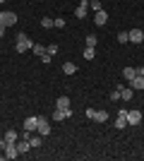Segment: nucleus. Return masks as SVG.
Returning <instances> with one entry per match:
<instances>
[{"label":"nucleus","mask_w":144,"mask_h":161,"mask_svg":"<svg viewBox=\"0 0 144 161\" xmlns=\"http://www.w3.org/2000/svg\"><path fill=\"white\" fill-rule=\"evenodd\" d=\"M75 17L77 19H87L89 17V0H79V5L75 10Z\"/></svg>","instance_id":"nucleus-3"},{"label":"nucleus","mask_w":144,"mask_h":161,"mask_svg":"<svg viewBox=\"0 0 144 161\" xmlns=\"http://www.w3.org/2000/svg\"><path fill=\"white\" fill-rule=\"evenodd\" d=\"M3 34H5V27H3V24H0V36H3Z\"/></svg>","instance_id":"nucleus-31"},{"label":"nucleus","mask_w":144,"mask_h":161,"mask_svg":"<svg viewBox=\"0 0 144 161\" xmlns=\"http://www.w3.org/2000/svg\"><path fill=\"white\" fill-rule=\"evenodd\" d=\"M84 58H87V60H94V58H96V48H89V46H87V48H84Z\"/></svg>","instance_id":"nucleus-21"},{"label":"nucleus","mask_w":144,"mask_h":161,"mask_svg":"<svg viewBox=\"0 0 144 161\" xmlns=\"http://www.w3.org/2000/svg\"><path fill=\"white\" fill-rule=\"evenodd\" d=\"M106 22H108V14H106V10H96V14H94V24L103 27Z\"/></svg>","instance_id":"nucleus-12"},{"label":"nucleus","mask_w":144,"mask_h":161,"mask_svg":"<svg viewBox=\"0 0 144 161\" xmlns=\"http://www.w3.org/2000/svg\"><path fill=\"white\" fill-rule=\"evenodd\" d=\"M5 140H7V142H17V140H19V132H14V130H7V132H5Z\"/></svg>","instance_id":"nucleus-22"},{"label":"nucleus","mask_w":144,"mask_h":161,"mask_svg":"<svg viewBox=\"0 0 144 161\" xmlns=\"http://www.w3.org/2000/svg\"><path fill=\"white\" fill-rule=\"evenodd\" d=\"M36 132L41 135V137H46V135H51V123H48V118H43V115H39V128H36Z\"/></svg>","instance_id":"nucleus-4"},{"label":"nucleus","mask_w":144,"mask_h":161,"mask_svg":"<svg viewBox=\"0 0 144 161\" xmlns=\"http://www.w3.org/2000/svg\"><path fill=\"white\" fill-rule=\"evenodd\" d=\"M31 46H34V41L29 39L27 34H17V41H14V51L17 53H27Z\"/></svg>","instance_id":"nucleus-1"},{"label":"nucleus","mask_w":144,"mask_h":161,"mask_svg":"<svg viewBox=\"0 0 144 161\" xmlns=\"http://www.w3.org/2000/svg\"><path fill=\"white\" fill-rule=\"evenodd\" d=\"M135 75H137V67H125V70H123V77H125V80H132Z\"/></svg>","instance_id":"nucleus-20"},{"label":"nucleus","mask_w":144,"mask_h":161,"mask_svg":"<svg viewBox=\"0 0 144 161\" xmlns=\"http://www.w3.org/2000/svg\"><path fill=\"white\" fill-rule=\"evenodd\" d=\"M118 43H130V36H127V31H118Z\"/></svg>","instance_id":"nucleus-23"},{"label":"nucleus","mask_w":144,"mask_h":161,"mask_svg":"<svg viewBox=\"0 0 144 161\" xmlns=\"http://www.w3.org/2000/svg\"><path fill=\"white\" fill-rule=\"evenodd\" d=\"M139 123H142V111H137V108L127 111V125H139Z\"/></svg>","instance_id":"nucleus-5"},{"label":"nucleus","mask_w":144,"mask_h":161,"mask_svg":"<svg viewBox=\"0 0 144 161\" xmlns=\"http://www.w3.org/2000/svg\"><path fill=\"white\" fill-rule=\"evenodd\" d=\"M55 106H58V108H72V103H70V99H67V96H58Z\"/></svg>","instance_id":"nucleus-15"},{"label":"nucleus","mask_w":144,"mask_h":161,"mask_svg":"<svg viewBox=\"0 0 144 161\" xmlns=\"http://www.w3.org/2000/svg\"><path fill=\"white\" fill-rule=\"evenodd\" d=\"M46 53H48V55H55V53H58V46H55V43H51V46H46Z\"/></svg>","instance_id":"nucleus-27"},{"label":"nucleus","mask_w":144,"mask_h":161,"mask_svg":"<svg viewBox=\"0 0 144 161\" xmlns=\"http://www.w3.org/2000/svg\"><path fill=\"white\" fill-rule=\"evenodd\" d=\"M108 99H110V101H118V99H120V89H115V92H110V96H108Z\"/></svg>","instance_id":"nucleus-29"},{"label":"nucleus","mask_w":144,"mask_h":161,"mask_svg":"<svg viewBox=\"0 0 144 161\" xmlns=\"http://www.w3.org/2000/svg\"><path fill=\"white\" fill-rule=\"evenodd\" d=\"M17 149H19V154H27L29 149H31V144H29V140H17Z\"/></svg>","instance_id":"nucleus-14"},{"label":"nucleus","mask_w":144,"mask_h":161,"mask_svg":"<svg viewBox=\"0 0 144 161\" xmlns=\"http://www.w3.org/2000/svg\"><path fill=\"white\" fill-rule=\"evenodd\" d=\"M130 87L135 89V92H142V89H144V77H142V75H135V77L130 80Z\"/></svg>","instance_id":"nucleus-11"},{"label":"nucleus","mask_w":144,"mask_h":161,"mask_svg":"<svg viewBox=\"0 0 144 161\" xmlns=\"http://www.w3.org/2000/svg\"><path fill=\"white\" fill-rule=\"evenodd\" d=\"M70 115H72V108H55L51 118H53V120H65V118H70Z\"/></svg>","instance_id":"nucleus-6"},{"label":"nucleus","mask_w":144,"mask_h":161,"mask_svg":"<svg viewBox=\"0 0 144 161\" xmlns=\"http://www.w3.org/2000/svg\"><path fill=\"white\" fill-rule=\"evenodd\" d=\"M17 156H19L17 142H7V147H5V159H17Z\"/></svg>","instance_id":"nucleus-7"},{"label":"nucleus","mask_w":144,"mask_h":161,"mask_svg":"<svg viewBox=\"0 0 144 161\" xmlns=\"http://www.w3.org/2000/svg\"><path fill=\"white\" fill-rule=\"evenodd\" d=\"M84 115H87V118H89V120H94V115H96V111H94V108H87V111H84Z\"/></svg>","instance_id":"nucleus-28"},{"label":"nucleus","mask_w":144,"mask_h":161,"mask_svg":"<svg viewBox=\"0 0 144 161\" xmlns=\"http://www.w3.org/2000/svg\"><path fill=\"white\" fill-rule=\"evenodd\" d=\"M41 27L43 29H53V19H51V17H43V19H41Z\"/></svg>","instance_id":"nucleus-24"},{"label":"nucleus","mask_w":144,"mask_h":161,"mask_svg":"<svg viewBox=\"0 0 144 161\" xmlns=\"http://www.w3.org/2000/svg\"><path fill=\"white\" fill-rule=\"evenodd\" d=\"M89 7L94 10V12H96V10H103V7H101V0H89Z\"/></svg>","instance_id":"nucleus-25"},{"label":"nucleus","mask_w":144,"mask_h":161,"mask_svg":"<svg viewBox=\"0 0 144 161\" xmlns=\"http://www.w3.org/2000/svg\"><path fill=\"white\" fill-rule=\"evenodd\" d=\"M31 51H34L39 58H41V55H46V46H43V43H34V46H31Z\"/></svg>","instance_id":"nucleus-18"},{"label":"nucleus","mask_w":144,"mask_h":161,"mask_svg":"<svg viewBox=\"0 0 144 161\" xmlns=\"http://www.w3.org/2000/svg\"><path fill=\"white\" fill-rule=\"evenodd\" d=\"M53 27L55 29H62V27H65V19H62V17H55V19H53Z\"/></svg>","instance_id":"nucleus-26"},{"label":"nucleus","mask_w":144,"mask_h":161,"mask_svg":"<svg viewBox=\"0 0 144 161\" xmlns=\"http://www.w3.org/2000/svg\"><path fill=\"white\" fill-rule=\"evenodd\" d=\"M84 43H87V46H89V48H96V43H99V36H94V34H89V36L84 39Z\"/></svg>","instance_id":"nucleus-19"},{"label":"nucleus","mask_w":144,"mask_h":161,"mask_svg":"<svg viewBox=\"0 0 144 161\" xmlns=\"http://www.w3.org/2000/svg\"><path fill=\"white\" fill-rule=\"evenodd\" d=\"M137 75H142V77H144V65H142V67H137Z\"/></svg>","instance_id":"nucleus-30"},{"label":"nucleus","mask_w":144,"mask_h":161,"mask_svg":"<svg viewBox=\"0 0 144 161\" xmlns=\"http://www.w3.org/2000/svg\"><path fill=\"white\" fill-rule=\"evenodd\" d=\"M0 24H3V27H14V24H17V14L14 12H10V10H5V12H0Z\"/></svg>","instance_id":"nucleus-2"},{"label":"nucleus","mask_w":144,"mask_h":161,"mask_svg":"<svg viewBox=\"0 0 144 161\" xmlns=\"http://www.w3.org/2000/svg\"><path fill=\"white\" fill-rule=\"evenodd\" d=\"M115 128L118 130H123V128H127V111H118V118H115Z\"/></svg>","instance_id":"nucleus-10"},{"label":"nucleus","mask_w":144,"mask_h":161,"mask_svg":"<svg viewBox=\"0 0 144 161\" xmlns=\"http://www.w3.org/2000/svg\"><path fill=\"white\" fill-rule=\"evenodd\" d=\"M41 142H43V137H41L39 132H34L31 137H29V144H31V149H39V147H41Z\"/></svg>","instance_id":"nucleus-13"},{"label":"nucleus","mask_w":144,"mask_h":161,"mask_svg":"<svg viewBox=\"0 0 144 161\" xmlns=\"http://www.w3.org/2000/svg\"><path fill=\"white\" fill-rule=\"evenodd\" d=\"M36 128H39V115H29L27 120H24V130H29V132H36Z\"/></svg>","instance_id":"nucleus-9"},{"label":"nucleus","mask_w":144,"mask_h":161,"mask_svg":"<svg viewBox=\"0 0 144 161\" xmlns=\"http://www.w3.org/2000/svg\"><path fill=\"white\" fill-rule=\"evenodd\" d=\"M62 72H65V75H75L77 65H75V63H65V65H62Z\"/></svg>","instance_id":"nucleus-17"},{"label":"nucleus","mask_w":144,"mask_h":161,"mask_svg":"<svg viewBox=\"0 0 144 161\" xmlns=\"http://www.w3.org/2000/svg\"><path fill=\"white\" fill-rule=\"evenodd\" d=\"M0 87H3V82H0Z\"/></svg>","instance_id":"nucleus-32"},{"label":"nucleus","mask_w":144,"mask_h":161,"mask_svg":"<svg viewBox=\"0 0 144 161\" xmlns=\"http://www.w3.org/2000/svg\"><path fill=\"white\" fill-rule=\"evenodd\" d=\"M94 120H96V123H106V120H108V111H96Z\"/></svg>","instance_id":"nucleus-16"},{"label":"nucleus","mask_w":144,"mask_h":161,"mask_svg":"<svg viewBox=\"0 0 144 161\" xmlns=\"http://www.w3.org/2000/svg\"><path fill=\"white\" fill-rule=\"evenodd\" d=\"M127 36H130V43H142V41H144V31H142V29H130Z\"/></svg>","instance_id":"nucleus-8"}]
</instances>
